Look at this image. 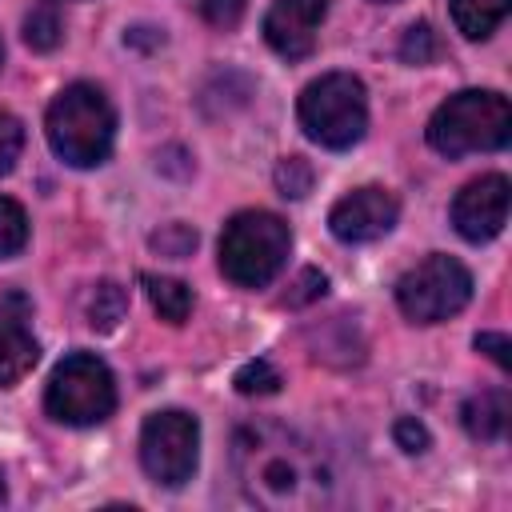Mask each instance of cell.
<instances>
[{"mask_svg":"<svg viewBox=\"0 0 512 512\" xmlns=\"http://www.w3.org/2000/svg\"><path fill=\"white\" fill-rule=\"evenodd\" d=\"M140 284H144V292H148L152 308L160 312V320H168V324H184V320H188V312H192V288H188L184 280L144 272V276H140Z\"/></svg>","mask_w":512,"mask_h":512,"instance_id":"9a60e30c","label":"cell"},{"mask_svg":"<svg viewBox=\"0 0 512 512\" xmlns=\"http://www.w3.org/2000/svg\"><path fill=\"white\" fill-rule=\"evenodd\" d=\"M300 128L320 148H352L368 128V92L348 72H328L300 92Z\"/></svg>","mask_w":512,"mask_h":512,"instance_id":"5b68a950","label":"cell"},{"mask_svg":"<svg viewBox=\"0 0 512 512\" xmlns=\"http://www.w3.org/2000/svg\"><path fill=\"white\" fill-rule=\"evenodd\" d=\"M328 12V0H272L264 12V40L284 60H304L316 48L320 20Z\"/></svg>","mask_w":512,"mask_h":512,"instance_id":"8fae6325","label":"cell"},{"mask_svg":"<svg viewBox=\"0 0 512 512\" xmlns=\"http://www.w3.org/2000/svg\"><path fill=\"white\" fill-rule=\"evenodd\" d=\"M12 304H0V388L20 384L40 360V344L24 324V312H16Z\"/></svg>","mask_w":512,"mask_h":512,"instance_id":"7c38bea8","label":"cell"},{"mask_svg":"<svg viewBox=\"0 0 512 512\" xmlns=\"http://www.w3.org/2000/svg\"><path fill=\"white\" fill-rule=\"evenodd\" d=\"M232 468L244 496L272 512H312L336 500V472L324 452L284 424H244L232 436Z\"/></svg>","mask_w":512,"mask_h":512,"instance_id":"6da1fadb","label":"cell"},{"mask_svg":"<svg viewBox=\"0 0 512 512\" xmlns=\"http://www.w3.org/2000/svg\"><path fill=\"white\" fill-rule=\"evenodd\" d=\"M512 136V108L500 92L468 88L448 96L428 120V144L440 156H468V152H496Z\"/></svg>","mask_w":512,"mask_h":512,"instance_id":"3957f363","label":"cell"},{"mask_svg":"<svg viewBox=\"0 0 512 512\" xmlns=\"http://www.w3.org/2000/svg\"><path fill=\"white\" fill-rule=\"evenodd\" d=\"M60 36H64V20H60L56 4H52V0H40V4L28 12V20H24V40H28L36 52H48V48L60 44Z\"/></svg>","mask_w":512,"mask_h":512,"instance_id":"e0dca14e","label":"cell"},{"mask_svg":"<svg viewBox=\"0 0 512 512\" xmlns=\"http://www.w3.org/2000/svg\"><path fill=\"white\" fill-rule=\"evenodd\" d=\"M512 0H452V20L468 40H488L508 16Z\"/></svg>","mask_w":512,"mask_h":512,"instance_id":"2e32d148","label":"cell"},{"mask_svg":"<svg viewBox=\"0 0 512 512\" xmlns=\"http://www.w3.org/2000/svg\"><path fill=\"white\" fill-rule=\"evenodd\" d=\"M392 436H396V444H400L404 452H424V448H428V428H424L420 420H412V416L396 420Z\"/></svg>","mask_w":512,"mask_h":512,"instance_id":"484cf974","label":"cell"},{"mask_svg":"<svg viewBox=\"0 0 512 512\" xmlns=\"http://www.w3.org/2000/svg\"><path fill=\"white\" fill-rule=\"evenodd\" d=\"M472 300V276L452 256H428L396 280V304L412 324H440Z\"/></svg>","mask_w":512,"mask_h":512,"instance_id":"52a82bcc","label":"cell"},{"mask_svg":"<svg viewBox=\"0 0 512 512\" xmlns=\"http://www.w3.org/2000/svg\"><path fill=\"white\" fill-rule=\"evenodd\" d=\"M440 56V44H436V32L420 20V24H412L408 32H404V40H400V60L404 64H432Z\"/></svg>","mask_w":512,"mask_h":512,"instance_id":"44dd1931","label":"cell"},{"mask_svg":"<svg viewBox=\"0 0 512 512\" xmlns=\"http://www.w3.org/2000/svg\"><path fill=\"white\" fill-rule=\"evenodd\" d=\"M52 152L72 168H96L108 160L116 140V112L96 84H68L44 120Z\"/></svg>","mask_w":512,"mask_h":512,"instance_id":"7a4b0ae2","label":"cell"},{"mask_svg":"<svg viewBox=\"0 0 512 512\" xmlns=\"http://www.w3.org/2000/svg\"><path fill=\"white\" fill-rule=\"evenodd\" d=\"M196 448H200V424L180 408L152 412L140 428V464L164 488H180L184 480H192Z\"/></svg>","mask_w":512,"mask_h":512,"instance_id":"ba28073f","label":"cell"},{"mask_svg":"<svg viewBox=\"0 0 512 512\" xmlns=\"http://www.w3.org/2000/svg\"><path fill=\"white\" fill-rule=\"evenodd\" d=\"M384 4H392V0H384Z\"/></svg>","mask_w":512,"mask_h":512,"instance_id":"f546056e","label":"cell"},{"mask_svg":"<svg viewBox=\"0 0 512 512\" xmlns=\"http://www.w3.org/2000/svg\"><path fill=\"white\" fill-rule=\"evenodd\" d=\"M152 248H156L160 256L180 260V256H188V252L196 248V232H192L188 224H164V228L152 236Z\"/></svg>","mask_w":512,"mask_h":512,"instance_id":"7402d4cb","label":"cell"},{"mask_svg":"<svg viewBox=\"0 0 512 512\" xmlns=\"http://www.w3.org/2000/svg\"><path fill=\"white\" fill-rule=\"evenodd\" d=\"M44 408L52 420L72 424V428H88V424L108 420L116 408V380H112L108 364L92 352L64 356L48 376Z\"/></svg>","mask_w":512,"mask_h":512,"instance_id":"8992f818","label":"cell"},{"mask_svg":"<svg viewBox=\"0 0 512 512\" xmlns=\"http://www.w3.org/2000/svg\"><path fill=\"white\" fill-rule=\"evenodd\" d=\"M200 12L216 28H236L244 16V0H200Z\"/></svg>","mask_w":512,"mask_h":512,"instance_id":"cb8c5ba5","label":"cell"},{"mask_svg":"<svg viewBox=\"0 0 512 512\" xmlns=\"http://www.w3.org/2000/svg\"><path fill=\"white\" fill-rule=\"evenodd\" d=\"M276 188H280V196H292V200L308 196L312 192V164L304 156H284L276 164Z\"/></svg>","mask_w":512,"mask_h":512,"instance_id":"d6986e66","label":"cell"},{"mask_svg":"<svg viewBox=\"0 0 512 512\" xmlns=\"http://www.w3.org/2000/svg\"><path fill=\"white\" fill-rule=\"evenodd\" d=\"M236 392H244V396H268V392H276L284 380H280V372L268 364V360H248L240 372H236Z\"/></svg>","mask_w":512,"mask_h":512,"instance_id":"ffe728a7","label":"cell"},{"mask_svg":"<svg viewBox=\"0 0 512 512\" xmlns=\"http://www.w3.org/2000/svg\"><path fill=\"white\" fill-rule=\"evenodd\" d=\"M504 220H508V180L496 172L464 184L452 200V224L472 244L492 240L504 228Z\"/></svg>","mask_w":512,"mask_h":512,"instance_id":"30bf717a","label":"cell"},{"mask_svg":"<svg viewBox=\"0 0 512 512\" xmlns=\"http://www.w3.org/2000/svg\"><path fill=\"white\" fill-rule=\"evenodd\" d=\"M0 64H4V40H0Z\"/></svg>","mask_w":512,"mask_h":512,"instance_id":"f1b7e54d","label":"cell"},{"mask_svg":"<svg viewBox=\"0 0 512 512\" xmlns=\"http://www.w3.org/2000/svg\"><path fill=\"white\" fill-rule=\"evenodd\" d=\"M0 504H4V472H0Z\"/></svg>","mask_w":512,"mask_h":512,"instance_id":"83f0119b","label":"cell"},{"mask_svg":"<svg viewBox=\"0 0 512 512\" xmlns=\"http://www.w3.org/2000/svg\"><path fill=\"white\" fill-rule=\"evenodd\" d=\"M324 292V276L316 272V268H308V272H300V280L292 284V292H284V304H292V308H300V304H308V300H316Z\"/></svg>","mask_w":512,"mask_h":512,"instance_id":"d4e9b609","label":"cell"},{"mask_svg":"<svg viewBox=\"0 0 512 512\" xmlns=\"http://www.w3.org/2000/svg\"><path fill=\"white\" fill-rule=\"evenodd\" d=\"M20 148H24V128L16 116L0 112V176H8L20 160Z\"/></svg>","mask_w":512,"mask_h":512,"instance_id":"603a6c76","label":"cell"},{"mask_svg":"<svg viewBox=\"0 0 512 512\" xmlns=\"http://www.w3.org/2000/svg\"><path fill=\"white\" fill-rule=\"evenodd\" d=\"M400 216V200L388 192V188H376V184H364L348 196H340L328 212V228L336 240L344 244H368L384 232H392Z\"/></svg>","mask_w":512,"mask_h":512,"instance_id":"9c48e42d","label":"cell"},{"mask_svg":"<svg viewBox=\"0 0 512 512\" xmlns=\"http://www.w3.org/2000/svg\"><path fill=\"white\" fill-rule=\"evenodd\" d=\"M292 232L276 212H236L220 232V272L240 288H264L288 260Z\"/></svg>","mask_w":512,"mask_h":512,"instance_id":"277c9868","label":"cell"},{"mask_svg":"<svg viewBox=\"0 0 512 512\" xmlns=\"http://www.w3.org/2000/svg\"><path fill=\"white\" fill-rule=\"evenodd\" d=\"M24 244H28V216L16 200L0 196V260L16 256Z\"/></svg>","mask_w":512,"mask_h":512,"instance_id":"ac0fdd59","label":"cell"},{"mask_svg":"<svg viewBox=\"0 0 512 512\" xmlns=\"http://www.w3.org/2000/svg\"><path fill=\"white\" fill-rule=\"evenodd\" d=\"M476 348L488 352L500 368H508V340H504L500 332H480V336H476Z\"/></svg>","mask_w":512,"mask_h":512,"instance_id":"4316f807","label":"cell"},{"mask_svg":"<svg viewBox=\"0 0 512 512\" xmlns=\"http://www.w3.org/2000/svg\"><path fill=\"white\" fill-rule=\"evenodd\" d=\"M508 416H512V408H508V392L504 388H484V392L468 396L464 408H460L464 432L476 436V440H500L504 428H508Z\"/></svg>","mask_w":512,"mask_h":512,"instance_id":"4fadbf2b","label":"cell"},{"mask_svg":"<svg viewBox=\"0 0 512 512\" xmlns=\"http://www.w3.org/2000/svg\"><path fill=\"white\" fill-rule=\"evenodd\" d=\"M128 312V292L116 280H96L84 296V320L96 332H112Z\"/></svg>","mask_w":512,"mask_h":512,"instance_id":"5bb4252c","label":"cell"}]
</instances>
